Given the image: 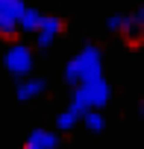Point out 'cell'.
I'll return each instance as SVG.
<instances>
[{
  "label": "cell",
  "instance_id": "1",
  "mask_svg": "<svg viewBox=\"0 0 144 149\" xmlns=\"http://www.w3.org/2000/svg\"><path fill=\"white\" fill-rule=\"evenodd\" d=\"M103 76V56L94 44H85L74 58L68 61L65 67V82L68 85H77V82H88V79H97Z\"/></svg>",
  "mask_w": 144,
  "mask_h": 149
},
{
  "label": "cell",
  "instance_id": "2",
  "mask_svg": "<svg viewBox=\"0 0 144 149\" xmlns=\"http://www.w3.org/2000/svg\"><path fill=\"white\" fill-rule=\"evenodd\" d=\"M71 88H74L71 91V102H74L80 111H85V108H106L109 100H112V85L103 76L88 79V82H77Z\"/></svg>",
  "mask_w": 144,
  "mask_h": 149
},
{
  "label": "cell",
  "instance_id": "3",
  "mask_svg": "<svg viewBox=\"0 0 144 149\" xmlns=\"http://www.w3.org/2000/svg\"><path fill=\"white\" fill-rule=\"evenodd\" d=\"M3 64H6V70L12 73V76H27V73H32V67H35V56H32V47H27V44H12L9 50H6V56H3Z\"/></svg>",
  "mask_w": 144,
  "mask_h": 149
},
{
  "label": "cell",
  "instance_id": "4",
  "mask_svg": "<svg viewBox=\"0 0 144 149\" xmlns=\"http://www.w3.org/2000/svg\"><path fill=\"white\" fill-rule=\"evenodd\" d=\"M62 32H65V21H62V18H56V15L44 18V15H41V24H38V29L32 32V35H35V47L47 50Z\"/></svg>",
  "mask_w": 144,
  "mask_h": 149
},
{
  "label": "cell",
  "instance_id": "5",
  "mask_svg": "<svg viewBox=\"0 0 144 149\" xmlns=\"http://www.w3.org/2000/svg\"><path fill=\"white\" fill-rule=\"evenodd\" d=\"M44 91H47V82H44L41 76H32V73H27V76L18 79V91H15V97H18L21 102H27V100L41 97Z\"/></svg>",
  "mask_w": 144,
  "mask_h": 149
},
{
  "label": "cell",
  "instance_id": "6",
  "mask_svg": "<svg viewBox=\"0 0 144 149\" xmlns=\"http://www.w3.org/2000/svg\"><path fill=\"white\" fill-rule=\"evenodd\" d=\"M59 132H50V129H32L27 134V149H56L59 146Z\"/></svg>",
  "mask_w": 144,
  "mask_h": 149
},
{
  "label": "cell",
  "instance_id": "7",
  "mask_svg": "<svg viewBox=\"0 0 144 149\" xmlns=\"http://www.w3.org/2000/svg\"><path fill=\"white\" fill-rule=\"evenodd\" d=\"M80 114H83V111H80L74 102H71V105L56 117V132H62V134H65V132H74V129H77V123H80Z\"/></svg>",
  "mask_w": 144,
  "mask_h": 149
},
{
  "label": "cell",
  "instance_id": "8",
  "mask_svg": "<svg viewBox=\"0 0 144 149\" xmlns=\"http://www.w3.org/2000/svg\"><path fill=\"white\" fill-rule=\"evenodd\" d=\"M38 24H41V12H38V9L24 6V9H21V15H18V32H35V29H38Z\"/></svg>",
  "mask_w": 144,
  "mask_h": 149
},
{
  "label": "cell",
  "instance_id": "9",
  "mask_svg": "<svg viewBox=\"0 0 144 149\" xmlns=\"http://www.w3.org/2000/svg\"><path fill=\"white\" fill-rule=\"evenodd\" d=\"M141 29H144V9H138L135 15H126L121 32H124L129 41H138V38H141Z\"/></svg>",
  "mask_w": 144,
  "mask_h": 149
},
{
  "label": "cell",
  "instance_id": "10",
  "mask_svg": "<svg viewBox=\"0 0 144 149\" xmlns=\"http://www.w3.org/2000/svg\"><path fill=\"white\" fill-rule=\"evenodd\" d=\"M80 123H85V129L94 132V134L106 129V117L100 114V108H85V111L80 114Z\"/></svg>",
  "mask_w": 144,
  "mask_h": 149
},
{
  "label": "cell",
  "instance_id": "11",
  "mask_svg": "<svg viewBox=\"0 0 144 149\" xmlns=\"http://www.w3.org/2000/svg\"><path fill=\"white\" fill-rule=\"evenodd\" d=\"M0 35H3V38H15L18 35V21L9 18V15H3V12H0Z\"/></svg>",
  "mask_w": 144,
  "mask_h": 149
},
{
  "label": "cell",
  "instance_id": "12",
  "mask_svg": "<svg viewBox=\"0 0 144 149\" xmlns=\"http://www.w3.org/2000/svg\"><path fill=\"white\" fill-rule=\"evenodd\" d=\"M21 9H24V0H0V12L9 15V18H15V21H18Z\"/></svg>",
  "mask_w": 144,
  "mask_h": 149
},
{
  "label": "cell",
  "instance_id": "13",
  "mask_svg": "<svg viewBox=\"0 0 144 149\" xmlns=\"http://www.w3.org/2000/svg\"><path fill=\"white\" fill-rule=\"evenodd\" d=\"M124 21H126V15H112V18L106 21V29H109V32H121V29H124Z\"/></svg>",
  "mask_w": 144,
  "mask_h": 149
}]
</instances>
